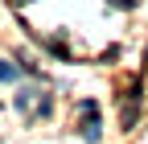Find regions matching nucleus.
Returning <instances> with one entry per match:
<instances>
[{
	"mask_svg": "<svg viewBox=\"0 0 148 144\" xmlns=\"http://www.w3.org/2000/svg\"><path fill=\"white\" fill-rule=\"evenodd\" d=\"M16 74H21V70H16L12 62H4V58H0V82H12Z\"/></svg>",
	"mask_w": 148,
	"mask_h": 144,
	"instance_id": "nucleus-1",
	"label": "nucleus"
},
{
	"mask_svg": "<svg viewBox=\"0 0 148 144\" xmlns=\"http://www.w3.org/2000/svg\"><path fill=\"white\" fill-rule=\"evenodd\" d=\"M115 4H119V8H132V0H115Z\"/></svg>",
	"mask_w": 148,
	"mask_h": 144,
	"instance_id": "nucleus-2",
	"label": "nucleus"
}]
</instances>
